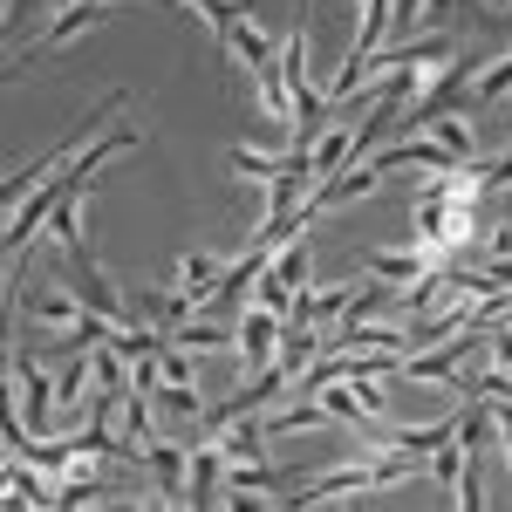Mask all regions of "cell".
Segmentation results:
<instances>
[{
    "mask_svg": "<svg viewBox=\"0 0 512 512\" xmlns=\"http://www.w3.org/2000/svg\"><path fill=\"white\" fill-rule=\"evenodd\" d=\"M117 151H137V130H103V137H96V144L76 158V171H62V178H48V185H35V192L21 198V205H14V219H7V260H21V253L35 246L41 226H48V219H55L69 198L89 192V178L117 158Z\"/></svg>",
    "mask_w": 512,
    "mask_h": 512,
    "instance_id": "cell-1",
    "label": "cell"
},
{
    "mask_svg": "<svg viewBox=\"0 0 512 512\" xmlns=\"http://www.w3.org/2000/svg\"><path fill=\"white\" fill-rule=\"evenodd\" d=\"M417 472V451H369L362 465H342V472L315 478L308 492H274V506H321V499H355V492H376V485H396V478Z\"/></svg>",
    "mask_w": 512,
    "mask_h": 512,
    "instance_id": "cell-2",
    "label": "cell"
},
{
    "mask_svg": "<svg viewBox=\"0 0 512 512\" xmlns=\"http://www.w3.org/2000/svg\"><path fill=\"white\" fill-rule=\"evenodd\" d=\"M478 82V55H458L451 69H437V82L417 96V110H403V130H431L437 117H451V103L465 110V96H472Z\"/></svg>",
    "mask_w": 512,
    "mask_h": 512,
    "instance_id": "cell-3",
    "label": "cell"
},
{
    "mask_svg": "<svg viewBox=\"0 0 512 512\" xmlns=\"http://www.w3.org/2000/svg\"><path fill=\"white\" fill-rule=\"evenodd\" d=\"M280 335H287V315H274L267 301L260 308H239V362L260 376L267 362H280Z\"/></svg>",
    "mask_w": 512,
    "mask_h": 512,
    "instance_id": "cell-4",
    "label": "cell"
},
{
    "mask_svg": "<svg viewBox=\"0 0 512 512\" xmlns=\"http://www.w3.org/2000/svg\"><path fill=\"white\" fill-rule=\"evenodd\" d=\"M7 369H14V383H21V410H28V431L48 437V424H55V376H41V362L21 342H14V355H7Z\"/></svg>",
    "mask_w": 512,
    "mask_h": 512,
    "instance_id": "cell-5",
    "label": "cell"
},
{
    "mask_svg": "<svg viewBox=\"0 0 512 512\" xmlns=\"http://www.w3.org/2000/svg\"><path fill=\"white\" fill-rule=\"evenodd\" d=\"M226 444L219 437H205V444H192V478H185V506H219L226 499Z\"/></svg>",
    "mask_w": 512,
    "mask_h": 512,
    "instance_id": "cell-6",
    "label": "cell"
},
{
    "mask_svg": "<svg viewBox=\"0 0 512 512\" xmlns=\"http://www.w3.org/2000/svg\"><path fill=\"white\" fill-rule=\"evenodd\" d=\"M185 444L178 437H151L144 444V465H151V478H158V506H185Z\"/></svg>",
    "mask_w": 512,
    "mask_h": 512,
    "instance_id": "cell-7",
    "label": "cell"
},
{
    "mask_svg": "<svg viewBox=\"0 0 512 512\" xmlns=\"http://www.w3.org/2000/svg\"><path fill=\"white\" fill-rule=\"evenodd\" d=\"M362 267H369L376 280H390L396 294H410V287H417V274H431V267H437V253H424V246H403V253L369 246V253H362Z\"/></svg>",
    "mask_w": 512,
    "mask_h": 512,
    "instance_id": "cell-8",
    "label": "cell"
},
{
    "mask_svg": "<svg viewBox=\"0 0 512 512\" xmlns=\"http://www.w3.org/2000/svg\"><path fill=\"white\" fill-rule=\"evenodd\" d=\"M219 55H239V62H246V69L260 76V69H274V62H280V41H274V35H260L253 21H239L233 35L219 41Z\"/></svg>",
    "mask_w": 512,
    "mask_h": 512,
    "instance_id": "cell-9",
    "label": "cell"
},
{
    "mask_svg": "<svg viewBox=\"0 0 512 512\" xmlns=\"http://www.w3.org/2000/svg\"><path fill=\"white\" fill-rule=\"evenodd\" d=\"M21 308H28L35 321H48V328H76L82 321V294L76 287H69V294H62V287H35V294H21Z\"/></svg>",
    "mask_w": 512,
    "mask_h": 512,
    "instance_id": "cell-10",
    "label": "cell"
},
{
    "mask_svg": "<svg viewBox=\"0 0 512 512\" xmlns=\"http://www.w3.org/2000/svg\"><path fill=\"white\" fill-rule=\"evenodd\" d=\"M7 499H14V506H55V485L41 478V465L7 458Z\"/></svg>",
    "mask_w": 512,
    "mask_h": 512,
    "instance_id": "cell-11",
    "label": "cell"
},
{
    "mask_svg": "<svg viewBox=\"0 0 512 512\" xmlns=\"http://www.w3.org/2000/svg\"><path fill=\"white\" fill-rule=\"evenodd\" d=\"M226 267H233V260H219V253H185V260H178V280H185V294L205 301V294L226 280Z\"/></svg>",
    "mask_w": 512,
    "mask_h": 512,
    "instance_id": "cell-12",
    "label": "cell"
},
{
    "mask_svg": "<svg viewBox=\"0 0 512 512\" xmlns=\"http://www.w3.org/2000/svg\"><path fill=\"white\" fill-rule=\"evenodd\" d=\"M499 96H512V55H499L492 69H478V82H472V110H485V103H499Z\"/></svg>",
    "mask_w": 512,
    "mask_h": 512,
    "instance_id": "cell-13",
    "label": "cell"
},
{
    "mask_svg": "<svg viewBox=\"0 0 512 512\" xmlns=\"http://www.w3.org/2000/svg\"><path fill=\"white\" fill-rule=\"evenodd\" d=\"M103 499H110V485H103L96 472H76V478L55 485V506H103Z\"/></svg>",
    "mask_w": 512,
    "mask_h": 512,
    "instance_id": "cell-14",
    "label": "cell"
},
{
    "mask_svg": "<svg viewBox=\"0 0 512 512\" xmlns=\"http://www.w3.org/2000/svg\"><path fill=\"white\" fill-rule=\"evenodd\" d=\"M431 137H437V144H444V151H451L458 164H472L478 137H472V123H465V117H437V123H431Z\"/></svg>",
    "mask_w": 512,
    "mask_h": 512,
    "instance_id": "cell-15",
    "label": "cell"
},
{
    "mask_svg": "<svg viewBox=\"0 0 512 512\" xmlns=\"http://www.w3.org/2000/svg\"><path fill=\"white\" fill-rule=\"evenodd\" d=\"M267 431H315V424H335L328 417V403H294V410H274V417H260Z\"/></svg>",
    "mask_w": 512,
    "mask_h": 512,
    "instance_id": "cell-16",
    "label": "cell"
},
{
    "mask_svg": "<svg viewBox=\"0 0 512 512\" xmlns=\"http://www.w3.org/2000/svg\"><path fill=\"white\" fill-rule=\"evenodd\" d=\"M274 274L287 280V287H308V246H301V239H287L274 253Z\"/></svg>",
    "mask_w": 512,
    "mask_h": 512,
    "instance_id": "cell-17",
    "label": "cell"
},
{
    "mask_svg": "<svg viewBox=\"0 0 512 512\" xmlns=\"http://www.w3.org/2000/svg\"><path fill=\"white\" fill-rule=\"evenodd\" d=\"M458 472H465V444H458V437H444V444L431 451V478H444V485H451Z\"/></svg>",
    "mask_w": 512,
    "mask_h": 512,
    "instance_id": "cell-18",
    "label": "cell"
},
{
    "mask_svg": "<svg viewBox=\"0 0 512 512\" xmlns=\"http://www.w3.org/2000/svg\"><path fill=\"white\" fill-rule=\"evenodd\" d=\"M506 185H512V151H506L499 164H485V171H478V192H485V198H492V192H506Z\"/></svg>",
    "mask_w": 512,
    "mask_h": 512,
    "instance_id": "cell-19",
    "label": "cell"
},
{
    "mask_svg": "<svg viewBox=\"0 0 512 512\" xmlns=\"http://www.w3.org/2000/svg\"><path fill=\"white\" fill-rule=\"evenodd\" d=\"M492 424H499V444H506V458H512V403L492 396Z\"/></svg>",
    "mask_w": 512,
    "mask_h": 512,
    "instance_id": "cell-20",
    "label": "cell"
},
{
    "mask_svg": "<svg viewBox=\"0 0 512 512\" xmlns=\"http://www.w3.org/2000/svg\"><path fill=\"white\" fill-rule=\"evenodd\" d=\"M492 260H512V219L492 226Z\"/></svg>",
    "mask_w": 512,
    "mask_h": 512,
    "instance_id": "cell-21",
    "label": "cell"
},
{
    "mask_svg": "<svg viewBox=\"0 0 512 512\" xmlns=\"http://www.w3.org/2000/svg\"><path fill=\"white\" fill-rule=\"evenodd\" d=\"M103 7H117V0H103Z\"/></svg>",
    "mask_w": 512,
    "mask_h": 512,
    "instance_id": "cell-22",
    "label": "cell"
}]
</instances>
